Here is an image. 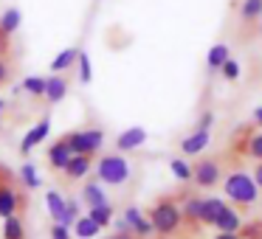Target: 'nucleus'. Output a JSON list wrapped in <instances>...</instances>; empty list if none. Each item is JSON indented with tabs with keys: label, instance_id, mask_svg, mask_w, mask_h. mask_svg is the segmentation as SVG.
Masks as SVG:
<instances>
[{
	"label": "nucleus",
	"instance_id": "f257e3e1",
	"mask_svg": "<svg viewBox=\"0 0 262 239\" xmlns=\"http://www.w3.org/2000/svg\"><path fill=\"white\" fill-rule=\"evenodd\" d=\"M223 197L228 205H237V208H251L259 200V188H256L254 177L243 169H234L223 177Z\"/></svg>",
	"mask_w": 262,
	"mask_h": 239
},
{
	"label": "nucleus",
	"instance_id": "f03ea898",
	"mask_svg": "<svg viewBox=\"0 0 262 239\" xmlns=\"http://www.w3.org/2000/svg\"><path fill=\"white\" fill-rule=\"evenodd\" d=\"M149 222H152L155 233L158 236H175L181 233V228L186 225L183 222V214H181V203L175 197H158L147 211Z\"/></svg>",
	"mask_w": 262,
	"mask_h": 239
},
{
	"label": "nucleus",
	"instance_id": "7ed1b4c3",
	"mask_svg": "<svg viewBox=\"0 0 262 239\" xmlns=\"http://www.w3.org/2000/svg\"><path fill=\"white\" fill-rule=\"evenodd\" d=\"M93 172H96V180L102 186H113V188L130 183V177H133V166L121 152H107L102 158H96Z\"/></svg>",
	"mask_w": 262,
	"mask_h": 239
},
{
	"label": "nucleus",
	"instance_id": "20e7f679",
	"mask_svg": "<svg viewBox=\"0 0 262 239\" xmlns=\"http://www.w3.org/2000/svg\"><path fill=\"white\" fill-rule=\"evenodd\" d=\"M65 144L71 147L74 155H91L96 158L104 147V130L102 127H82V130H71L65 132Z\"/></svg>",
	"mask_w": 262,
	"mask_h": 239
},
{
	"label": "nucleus",
	"instance_id": "39448f33",
	"mask_svg": "<svg viewBox=\"0 0 262 239\" xmlns=\"http://www.w3.org/2000/svg\"><path fill=\"white\" fill-rule=\"evenodd\" d=\"M26 205H29V194H26V188H20L14 183V175L0 177V220L20 214Z\"/></svg>",
	"mask_w": 262,
	"mask_h": 239
},
{
	"label": "nucleus",
	"instance_id": "423d86ee",
	"mask_svg": "<svg viewBox=\"0 0 262 239\" xmlns=\"http://www.w3.org/2000/svg\"><path fill=\"white\" fill-rule=\"evenodd\" d=\"M223 180V166L214 158H200L192 166V183L198 188H214Z\"/></svg>",
	"mask_w": 262,
	"mask_h": 239
},
{
	"label": "nucleus",
	"instance_id": "0eeeda50",
	"mask_svg": "<svg viewBox=\"0 0 262 239\" xmlns=\"http://www.w3.org/2000/svg\"><path fill=\"white\" fill-rule=\"evenodd\" d=\"M121 220L127 222V228H130L133 236H138V239H149V236H155V228H152V222H149L147 211H141L138 205H127L124 214H121Z\"/></svg>",
	"mask_w": 262,
	"mask_h": 239
},
{
	"label": "nucleus",
	"instance_id": "6e6552de",
	"mask_svg": "<svg viewBox=\"0 0 262 239\" xmlns=\"http://www.w3.org/2000/svg\"><path fill=\"white\" fill-rule=\"evenodd\" d=\"M48 135H51V113H46V115H42V118L23 135V141H20V155H23V158H29L31 149L40 147V144L46 141Z\"/></svg>",
	"mask_w": 262,
	"mask_h": 239
},
{
	"label": "nucleus",
	"instance_id": "1a4fd4ad",
	"mask_svg": "<svg viewBox=\"0 0 262 239\" xmlns=\"http://www.w3.org/2000/svg\"><path fill=\"white\" fill-rule=\"evenodd\" d=\"M147 130L144 127H127V130H121L119 135H116V152H136V149H141L144 144H147Z\"/></svg>",
	"mask_w": 262,
	"mask_h": 239
},
{
	"label": "nucleus",
	"instance_id": "9d476101",
	"mask_svg": "<svg viewBox=\"0 0 262 239\" xmlns=\"http://www.w3.org/2000/svg\"><path fill=\"white\" fill-rule=\"evenodd\" d=\"M68 79H65V74H51L46 76V93H42V99H46L48 107H54V104H59L65 96H68Z\"/></svg>",
	"mask_w": 262,
	"mask_h": 239
},
{
	"label": "nucleus",
	"instance_id": "9b49d317",
	"mask_svg": "<svg viewBox=\"0 0 262 239\" xmlns=\"http://www.w3.org/2000/svg\"><path fill=\"white\" fill-rule=\"evenodd\" d=\"M71 158H74V152H71V147L65 144V138H57V141L46 149V160L54 172H65V166H68Z\"/></svg>",
	"mask_w": 262,
	"mask_h": 239
},
{
	"label": "nucleus",
	"instance_id": "f8f14e48",
	"mask_svg": "<svg viewBox=\"0 0 262 239\" xmlns=\"http://www.w3.org/2000/svg\"><path fill=\"white\" fill-rule=\"evenodd\" d=\"M211 144V132L209 130H192L186 138L181 141V152L186 155V158H194V155L206 152Z\"/></svg>",
	"mask_w": 262,
	"mask_h": 239
},
{
	"label": "nucleus",
	"instance_id": "ddd939ff",
	"mask_svg": "<svg viewBox=\"0 0 262 239\" xmlns=\"http://www.w3.org/2000/svg\"><path fill=\"white\" fill-rule=\"evenodd\" d=\"M243 225H245V220L239 217V208H234V205H226L211 228H214V231H223V233H239V231H243Z\"/></svg>",
	"mask_w": 262,
	"mask_h": 239
},
{
	"label": "nucleus",
	"instance_id": "4468645a",
	"mask_svg": "<svg viewBox=\"0 0 262 239\" xmlns=\"http://www.w3.org/2000/svg\"><path fill=\"white\" fill-rule=\"evenodd\" d=\"M93 172V158L91 155H74L65 166V180H85L88 175Z\"/></svg>",
	"mask_w": 262,
	"mask_h": 239
},
{
	"label": "nucleus",
	"instance_id": "2eb2a0df",
	"mask_svg": "<svg viewBox=\"0 0 262 239\" xmlns=\"http://www.w3.org/2000/svg\"><path fill=\"white\" fill-rule=\"evenodd\" d=\"M79 200H82V205H88V208H93V205H104V203H110V200H107V192H104V186L96 180V177H93V180H85Z\"/></svg>",
	"mask_w": 262,
	"mask_h": 239
},
{
	"label": "nucleus",
	"instance_id": "dca6fc26",
	"mask_svg": "<svg viewBox=\"0 0 262 239\" xmlns=\"http://www.w3.org/2000/svg\"><path fill=\"white\" fill-rule=\"evenodd\" d=\"M79 45H71V48H62L57 57L51 59V74H65V70L76 68V59H79Z\"/></svg>",
	"mask_w": 262,
	"mask_h": 239
},
{
	"label": "nucleus",
	"instance_id": "f3484780",
	"mask_svg": "<svg viewBox=\"0 0 262 239\" xmlns=\"http://www.w3.org/2000/svg\"><path fill=\"white\" fill-rule=\"evenodd\" d=\"M200 208H203V197H198V194H186V197H181L183 222H189V225H200Z\"/></svg>",
	"mask_w": 262,
	"mask_h": 239
},
{
	"label": "nucleus",
	"instance_id": "a211bd4d",
	"mask_svg": "<svg viewBox=\"0 0 262 239\" xmlns=\"http://www.w3.org/2000/svg\"><path fill=\"white\" fill-rule=\"evenodd\" d=\"M226 197H203V208H200V225H214L220 211L226 208Z\"/></svg>",
	"mask_w": 262,
	"mask_h": 239
},
{
	"label": "nucleus",
	"instance_id": "6ab92c4d",
	"mask_svg": "<svg viewBox=\"0 0 262 239\" xmlns=\"http://www.w3.org/2000/svg\"><path fill=\"white\" fill-rule=\"evenodd\" d=\"M226 59H231V51H228L226 42H217V45H211L209 54H206V68H209L211 74H220V68L226 65Z\"/></svg>",
	"mask_w": 262,
	"mask_h": 239
},
{
	"label": "nucleus",
	"instance_id": "aec40b11",
	"mask_svg": "<svg viewBox=\"0 0 262 239\" xmlns=\"http://www.w3.org/2000/svg\"><path fill=\"white\" fill-rule=\"evenodd\" d=\"M46 205H48V217L54 222H62L65 217V197L57 192V188H48L46 192Z\"/></svg>",
	"mask_w": 262,
	"mask_h": 239
},
{
	"label": "nucleus",
	"instance_id": "412c9836",
	"mask_svg": "<svg viewBox=\"0 0 262 239\" xmlns=\"http://www.w3.org/2000/svg\"><path fill=\"white\" fill-rule=\"evenodd\" d=\"M20 23H23V12H20L17 6L6 9V12L0 14V31H3L6 37H12L14 31L20 29Z\"/></svg>",
	"mask_w": 262,
	"mask_h": 239
},
{
	"label": "nucleus",
	"instance_id": "4be33fe9",
	"mask_svg": "<svg viewBox=\"0 0 262 239\" xmlns=\"http://www.w3.org/2000/svg\"><path fill=\"white\" fill-rule=\"evenodd\" d=\"M17 177H20V183H23L26 192H37V188L42 186L40 175H37V166H34V163H29V160H26V163L17 169Z\"/></svg>",
	"mask_w": 262,
	"mask_h": 239
},
{
	"label": "nucleus",
	"instance_id": "5701e85b",
	"mask_svg": "<svg viewBox=\"0 0 262 239\" xmlns=\"http://www.w3.org/2000/svg\"><path fill=\"white\" fill-rule=\"evenodd\" d=\"M88 217H91V220L96 222L99 228H107V225H113V220H116V208H113L110 203L93 205V208H88Z\"/></svg>",
	"mask_w": 262,
	"mask_h": 239
},
{
	"label": "nucleus",
	"instance_id": "b1692460",
	"mask_svg": "<svg viewBox=\"0 0 262 239\" xmlns=\"http://www.w3.org/2000/svg\"><path fill=\"white\" fill-rule=\"evenodd\" d=\"M99 233H102V228H99L88 214L79 217V220L74 222V236H76V239H96Z\"/></svg>",
	"mask_w": 262,
	"mask_h": 239
},
{
	"label": "nucleus",
	"instance_id": "393cba45",
	"mask_svg": "<svg viewBox=\"0 0 262 239\" xmlns=\"http://www.w3.org/2000/svg\"><path fill=\"white\" fill-rule=\"evenodd\" d=\"M239 20H243V26L262 20V0H243L239 3Z\"/></svg>",
	"mask_w": 262,
	"mask_h": 239
},
{
	"label": "nucleus",
	"instance_id": "a878e982",
	"mask_svg": "<svg viewBox=\"0 0 262 239\" xmlns=\"http://www.w3.org/2000/svg\"><path fill=\"white\" fill-rule=\"evenodd\" d=\"M3 239H26V225L17 214L3 220Z\"/></svg>",
	"mask_w": 262,
	"mask_h": 239
},
{
	"label": "nucleus",
	"instance_id": "bb28decb",
	"mask_svg": "<svg viewBox=\"0 0 262 239\" xmlns=\"http://www.w3.org/2000/svg\"><path fill=\"white\" fill-rule=\"evenodd\" d=\"M20 90L29 93L31 99H42V93H46V76H26L20 82Z\"/></svg>",
	"mask_w": 262,
	"mask_h": 239
},
{
	"label": "nucleus",
	"instance_id": "cd10ccee",
	"mask_svg": "<svg viewBox=\"0 0 262 239\" xmlns=\"http://www.w3.org/2000/svg\"><path fill=\"white\" fill-rule=\"evenodd\" d=\"M169 172L175 175V180H181V183L192 180V163H189L186 158H172L169 160Z\"/></svg>",
	"mask_w": 262,
	"mask_h": 239
},
{
	"label": "nucleus",
	"instance_id": "c85d7f7f",
	"mask_svg": "<svg viewBox=\"0 0 262 239\" xmlns=\"http://www.w3.org/2000/svg\"><path fill=\"white\" fill-rule=\"evenodd\" d=\"M76 68H79V82L82 85H91L93 82V62L85 51H79V59H76Z\"/></svg>",
	"mask_w": 262,
	"mask_h": 239
},
{
	"label": "nucleus",
	"instance_id": "c756f323",
	"mask_svg": "<svg viewBox=\"0 0 262 239\" xmlns=\"http://www.w3.org/2000/svg\"><path fill=\"white\" fill-rule=\"evenodd\" d=\"M245 155L254 160H262V130H256L254 135L248 138V144H245Z\"/></svg>",
	"mask_w": 262,
	"mask_h": 239
},
{
	"label": "nucleus",
	"instance_id": "7c9ffc66",
	"mask_svg": "<svg viewBox=\"0 0 262 239\" xmlns=\"http://www.w3.org/2000/svg\"><path fill=\"white\" fill-rule=\"evenodd\" d=\"M220 74H223V79H226V82H237L239 74H243V68H239L237 59H226V65L220 68Z\"/></svg>",
	"mask_w": 262,
	"mask_h": 239
},
{
	"label": "nucleus",
	"instance_id": "2f4dec72",
	"mask_svg": "<svg viewBox=\"0 0 262 239\" xmlns=\"http://www.w3.org/2000/svg\"><path fill=\"white\" fill-rule=\"evenodd\" d=\"M211 127H214V113H211V110H203L198 124H194V130H209L211 132Z\"/></svg>",
	"mask_w": 262,
	"mask_h": 239
},
{
	"label": "nucleus",
	"instance_id": "473e14b6",
	"mask_svg": "<svg viewBox=\"0 0 262 239\" xmlns=\"http://www.w3.org/2000/svg\"><path fill=\"white\" fill-rule=\"evenodd\" d=\"M51 239H71V228L54 222V225H51Z\"/></svg>",
	"mask_w": 262,
	"mask_h": 239
},
{
	"label": "nucleus",
	"instance_id": "72a5a7b5",
	"mask_svg": "<svg viewBox=\"0 0 262 239\" xmlns=\"http://www.w3.org/2000/svg\"><path fill=\"white\" fill-rule=\"evenodd\" d=\"M9 76H12V65H9L6 59H0V85H6Z\"/></svg>",
	"mask_w": 262,
	"mask_h": 239
},
{
	"label": "nucleus",
	"instance_id": "f704fd0d",
	"mask_svg": "<svg viewBox=\"0 0 262 239\" xmlns=\"http://www.w3.org/2000/svg\"><path fill=\"white\" fill-rule=\"evenodd\" d=\"M9 48H12V37H6L3 31H0V59L9 54Z\"/></svg>",
	"mask_w": 262,
	"mask_h": 239
},
{
	"label": "nucleus",
	"instance_id": "c9c22d12",
	"mask_svg": "<svg viewBox=\"0 0 262 239\" xmlns=\"http://www.w3.org/2000/svg\"><path fill=\"white\" fill-rule=\"evenodd\" d=\"M251 177H254L256 188L262 192V160H256V166H254V175H251Z\"/></svg>",
	"mask_w": 262,
	"mask_h": 239
},
{
	"label": "nucleus",
	"instance_id": "e433bc0d",
	"mask_svg": "<svg viewBox=\"0 0 262 239\" xmlns=\"http://www.w3.org/2000/svg\"><path fill=\"white\" fill-rule=\"evenodd\" d=\"M251 118H254L256 130H262V104H259V107H254V113H251Z\"/></svg>",
	"mask_w": 262,
	"mask_h": 239
},
{
	"label": "nucleus",
	"instance_id": "4c0bfd02",
	"mask_svg": "<svg viewBox=\"0 0 262 239\" xmlns=\"http://www.w3.org/2000/svg\"><path fill=\"white\" fill-rule=\"evenodd\" d=\"M211 239H243L239 233H223V231H214V236Z\"/></svg>",
	"mask_w": 262,
	"mask_h": 239
},
{
	"label": "nucleus",
	"instance_id": "58836bf2",
	"mask_svg": "<svg viewBox=\"0 0 262 239\" xmlns=\"http://www.w3.org/2000/svg\"><path fill=\"white\" fill-rule=\"evenodd\" d=\"M107 239H138V236H133V233H121V231H113Z\"/></svg>",
	"mask_w": 262,
	"mask_h": 239
},
{
	"label": "nucleus",
	"instance_id": "ea45409f",
	"mask_svg": "<svg viewBox=\"0 0 262 239\" xmlns=\"http://www.w3.org/2000/svg\"><path fill=\"white\" fill-rule=\"evenodd\" d=\"M9 175H12V169H9V166H3V163H0V177H9Z\"/></svg>",
	"mask_w": 262,
	"mask_h": 239
},
{
	"label": "nucleus",
	"instance_id": "a19ab883",
	"mask_svg": "<svg viewBox=\"0 0 262 239\" xmlns=\"http://www.w3.org/2000/svg\"><path fill=\"white\" fill-rule=\"evenodd\" d=\"M3 113H6V99H0V118H3Z\"/></svg>",
	"mask_w": 262,
	"mask_h": 239
},
{
	"label": "nucleus",
	"instance_id": "79ce46f5",
	"mask_svg": "<svg viewBox=\"0 0 262 239\" xmlns=\"http://www.w3.org/2000/svg\"><path fill=\"white\" fill-rule=\"evenodd\" d=\"M259 37H262V23H259Z\"/></svg>",
	"mask_w": 262,
	"mask_h": 239
}]
</instances>
